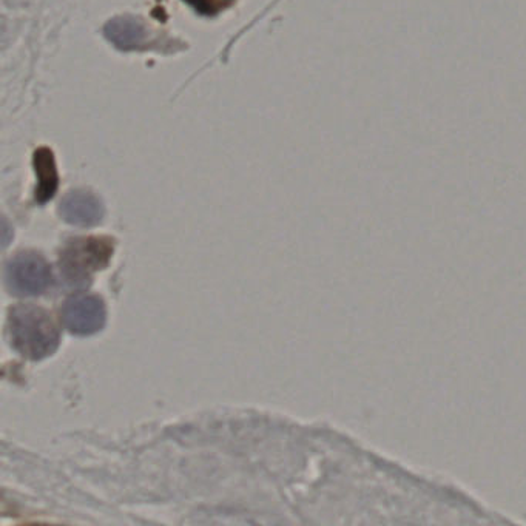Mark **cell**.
Wrapping results in <instances>:
<instances>
[{"instance_id":"6da1fadb","label":"cell","mask_w":526,"mask_h":526,"mask_svg":"<svg viewBox=\"0 0 526 526\" xmlns=\"http://www.w3.org/2000/svg\"><path fill=\"white\" fill-rule=\"evenodd\" d=\"M8 332L11 346L28 360L50 357L61 343V332L50 312L34 304L10 309Z\"/></svg>"},{"instance_id":"7a4b0ae2","label":"cell","mask_w":526,"mask_h":526,"mask_svg":"<svg viewBox=\"0 0 526 526\" xmlns=\"http://www.w3.org/2000/svg\"><path fill=\"white\" fill-rule=\"evenodd\" d=\"M115 244L108 237H82L68 241L59 257L62 277L71 286L90 283L93 274L112 260Z\"/></svg>"},{"instance_id":"3957f363","label":"cell","mask_w":526,"mask_h":526,"mask_svg":"<svg viewBox=\"0 0 526 526\" xmlns=\"http://www.w3.org/2000/svg\"><path fill=\"white\" fill-rule=\"evenodd\" d=\"M5 283L17 297H36L50 289L53 272L42 255L34 252L17 253L8 261Z\"/></svg>"},{"instance_id":"277c9868","label":"cell","mask_w":526,"mask_h":526,"mask_svg":"<svg viewBox=\"0 0 526 526\" xmlns=\"http://www.w3.org/2000/svg\"><path fill=\"white\" fill-rule=\"evenodd\" d=\"M61 314L65 328L79 337L102 331L107 321L105 303L98 295H71L65 300Z\"/></svg>"},{"instance_id":"5b68a950","label":"cell","mask_w":526,"mask_h":526,"mask_svg":"<svg viewBox=\"0 0 526 526\" xmlns=\"http://www.w3.org/2000/svg\"><path fill=\"white\" fill-rule=\"evenodd\" d=\"M59 213L68 224L92 227L104 218V206L92 193L71 192L62 201Z\"/></svg>"},{"instance_id":"8992f818","label":"cell","mask_w":526,"mask_h":526,"mask_svg":"<svg viewBox=\"0 0 526 526\" xmlns=\"http://www.w3.org/2000/svg\"><path fill=\"white\" fill-rule=\"evenodd\" d=\"M105 36L121 50H132L144 39V27L135 17H116L105 27Z\"/></svg>"},{"instance_id":"52a82bcc","label":"cell","mask_w":526,"mask_h":526,"mask_svg":"<svg viewBox=\"0 0 526 526\" xmlns=\"http://www.w3.org/2000/svg\"><path fill=\"white\" fill-rule=\"evenodd\" d=\"M34 167L38 173L39 186L36 192V199L39 203H45L53 198L54 192L58 189V172L54 164L53 152L47 147L36 150L34 153Z\"/></svg>"},{"instance_id":"ba28073f","label":"cell","mask_w":526,"mask_h":526,"mask_svg":"<svg viewBox=\"0 0 526 526\" xmlns=\"http://www.w3.org/2000/svg\"><path fill=\"white\" fill-rule=\"evenodd\" d=\"M186 2L190 7L195 8L199 14H204V16H215V14L230 7L235 0H186Z\"/></svg>"}]
</instances>
